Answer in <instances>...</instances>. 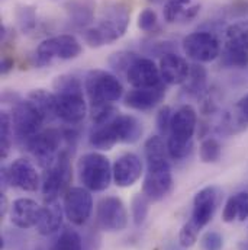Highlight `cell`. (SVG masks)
<instances>
[{"label":"cell","mask_w":248,"mask_h":250,"mask_svg":"<svg viewBox=\"0 0 248 250\" xmlns=\"http://www.w3.org/2000/svg\"><path fill=\"white\" fill-rule=\"evenodd\" d=\"M83 53V47L74 35L62 34L44 40L34 53V64L45 67L54 60H74Z\"/></svg>","instance_id":"8"},{"label":"cell","mask_w":248,"mask_h":250,"mask_svg":"<svg viewBox=\"0 0 248 250\" xmlns=\"http://www.w3.org/2000/svg\"><path fill=\"white\" fill-rule=\"evenodd\" d=\"M150 202L151 201L144 193H138L132 199V218L135 226H141L145 221L150 209Z\"/></svg>","instance_id":"32"},{"label":"cell","mask_w":248,"mask_h":250,"mask_svg":"<svg viewBox=\"0 0 248 250\" xmlns=\"http://www.w3.org/2000/svg\"><path fill=\"white\" fill-rule=\"evenodd\" d=\"M234 114L237 115V118L241 121V124L244 126L248 125V93L246 96H243L237 105H235V109H234Z\"/></svg>","instance_id":"38"},{"label":"cell","mask_w":248,"mask_h":250,"mask_svg":"<svg viewBox=\"0 0 248 250\" xmlns=\"http://www.w3.org/2000/svg\"><path fill=\"white\" fill-rule=\"evenodd\" d=\"M221 190L216 187H206L200 189L193 199V208L189 224L197 233L212 220L219 202H221Z\"/></svg>","instance_id":"14"},{"label":"cell","mask_w":248,"mask_h":250,"mask_svg":"<svg viewBox=\"0 0 248 250\" xmlns=\"http://www.w3.org/2000/svg\"><path fill=\"white\" fill-rule=\"evenodd\" d=\"M114 182L119 188L132 187L142 175V162L134 153L119 156L114 165Z\"/></svg>","instance_id":"20"},{"label":"cell","mask_w":248,"mask_h":250,"mask_svg":"<svg viewBox=\"0 0 248 250\" xmlns=\"http://www.w3.org/2000/svg\"><path fill=\"white\" fill-rule=\"evenodd\" d=\"M77 169L83 187L89 190L102 192L109 188L111 181L114 179L111 162L102 153H87L81 156Z\"/></svg>","instance_id":"9"},{"label":"cell","mask_w":248,"mask_h":250,"mask_svg":"<svg viewBox=\"0 0 248 250\" xmlns=\"http://www.w3.org/2000/svg\"><path fill=\"white\" fill-rule=\"evenodd\" d=\"M28 99L34 104V106L39 111L45 123L54 121L57 117L56 106V95L45 89H35L28 95Z\"/></svg>","instance_id":"25"},{"label":"cell","mask_w":248,"mask_h":250,"mask_svg":"<svg viewBox=\"0 0 248 250\" xmlns=\"http://www.w3.org/2000/svg\"><path fill=\"white\" fill-rule=\"evenodd\" d=\"M57 117L68 125L80 124L87 114L83 84L73 74H61L54 80Z\"/></svg>","instance_id":"4"},{"label":"cell","mask_w":248,"mask_h":250,"mask_svg":"<svg viewBox=\"0 0 248 250\" xmlns=\"http://www.w3.org/2000/svg\"><path fill=\"white\" fill-rule=\"evenodd\" d=\"M97 224L105 231H122L128 226V212L118 196H105L97 204Z\"/></svg>","instance_id":"16"},{"label":"cell","mask_w":248,"mask_h":250,"mask_svg":"<svg viewBox=\"0 0 248 250\" xmlns=\"http://www.w3.org/2000/svg\"><path fill=\"white\" fill-rule=\"evenodd\" d=\"M13 123H12V114L1 111L0 114V151H1V159H6L10 146H12V138H13Z\"/></svg>","instance_id":"27"},{"label":"cell","mask_w":248,"mask_h":250,"mask_svg":"<svg viewBox=\"0 0 248 250\" xmlns=\"http://www.w3.org/2000/svg\"><path fill=\"white\" fill-rule=\"evenodd\" d=\"M138 28L144 32H154L158 28V18L155 10L153 9H144L138 15Z\"/></svg>","instance_id":"34"},{"label":"cell","mask_w":248,"mask_h":250,"mask_svg":"<svg viewBox=\"0 0 248 250\" xmlns=\"http://www.w3.org/2000/svg\"><path fill=\"white\" fill-rule=\"evenodd\" d=\"M16 23L23 34H29L37 26V10L32 6H20L16 10Z\"/></svg>","instance_id":"29"},{"label":"cell","mask_w":248,"mask_h":250,"mask_svg":"<svg viewBox=\"0 0 248 250\" xmlns=\"http://www.w3.org/2000/svg\"><path fill=\"white\" fill-rule=\"evenodd\" d=\"M196 126L197 114L193 106L183 105L173 112L167 138V151L173 160H182L191 153Z\"/></svg>","instance_id":"5"},{"label":"cell","mask_w":248,"mask_h":250,"mask_svg":"<svg viewBox=\"0 0 248 250\" xmlns=\"http://www.w3.org/2000/svg\"><path fill=\"white\" fill-rule=\"evenodd\" d=\"M7 179L9 185L26 192H35L39 187V176L32 165L31 160L28 159H16L7 169Z\"/></svg>","instance_id":"18"},{"label":"cell","mask_w":248,"mask_h":250,"mask_svg":"<svg viewBox=\"0 0 248 250\" xmlns=\"http://www.w3.org/2000/svg\"><path fill=\"white\" fill-rule=\"evenodd\" d=\"M84 90L92 108L114 105L124 95L121 80L106 70H90L84 79Z\"/></svg>","instance_id":"6"},{"label":"cell","mask_w":248,"mask_h":250,"mask_svg":"<svg viewBox=\"0 0 248 250\" xmlns=\"http://www.w3.org/2000/svg\"><path fill=\"white\" fill-rule=\"evenodd\" d=\"M7 208H9V207H7V198H6L4 193H1V198H0V214H1V217L6 215Z\"/></svg>","instance_id":"41"},{"label":"cell","mask_w":248,"mask_h":250,"mask_svg":"<svg viewBox=\"0 0 248 250\" xmlns=\"http://www.w3.org/2000/svg\"><path fill=\"white\" fill-rule=\"evenodd\" d=\"M183 51L196 62H209L221 56V42L210 31L191 32L183 38Z\"/></svg>","instance_id":"12"},{"label":"cell","mask_w":248,"mask_h":250,"mask_svg":"<svg viewBox=\"0 0 248 250\" xmlns=\"http://www.w3.org/2000/svg\"><path fill=\"white\" fill-rule=\"evenodd\" d=\"M62 217H64V208L60 204H57V202L47 204V207L42 208V215L37 226L38 233L42 236L54 234L61 227Z\"/></svg>","instance_id":"23"},{"label":"cell","mask_w":248,"mask_h":250,"mask_svg":"<svg viewBox=\"0 0 248 250\" xmlns=\"http://www.w3.org/2000/svg\"><path fill=\"white\" fill-rule=\"evenodd\" d=\"M95 6L90 0H74L67 4V13L70 22L76 28L87 29L95 18Z\"/></svg>","instance_id":"24"},{"label":"cell","mask_w":248,"mask_h":250,"mask_svg":"<svg viewBox=\"0 0 248 250\" xmlns=\"http://www.w3.org/2000/svg\"><path fill=\"white\" fill-rule=\"evenodd\" d=\"M64 140H65L64 131L51 128L47 131H41L32 138H29L26 141V147L34 156V159L37 160V163L41 167L47 169L54 163V160L64 150L61 148Z\"/></svg>","instance_id":"11"},{"label":"cell","mask_w":248,"mask_h":250,"mask_svg":"<svg viewBox=\"0 0 248 250\" xmlns=\"http://www.w3.org/2000/svg\"><path fill=\"white\" fill-rule=\"evenodd\" d=\"M166 96V86L164 82L154 87L147 89H135L129 90L125 95V105L135 111H150L157 106Z\"/></svg>","instance_id":"22"},{"label":"cell","mask_w":248,"mask_h":250,"mask_svg":"<svg viewBox=\"0 0 248 250\" xmlns=\"http://www.w3.org/2000/svg\"><path fill=\"white\" fill-rule=\"evenodd\" d=\"M142 124L134 115L119 114L112 121L102 125H93L89 143L97 150H112L116 144H134L142 137Z\"/></svg>","instance_id":"3"},{"label":"cell","mask_w":248,"mask_h":250,"mask_svg":"<svg viewBox=\"0 0 248 250\" xmlns=\"http://www.w3.org/2000/svg\"><path fill=\"white\" fill-rule=\"evenodd\" d=\"M190 6H191V0H169V1H166L164 10H163L166 22H169V23L179 22Z\"/></svg>","instance_id":"30"},{"label":"cell","mask_w":248,"mask_h":250,"mask_svg":"<svg viewBox=\"0 0 248 250\" xmlns=\"http://www.w3.org/2000/svg\"><path fill=\"white\" fill-rule=\"evenodd\" d=\"M173 112L170 106H163L158 114H157V128L160 135H169L170 131V124H172Z\"/></svg>","instance_id":"35"},{"label":"cell","mask_w":248,"mask_h":250,"mask_svg":"<svg viewBox=\"0 0 248 250\" xmlns=\"http://www.w3.org/2000/svg\"><path fill=\"white\" fill-rule=\"evenodd\" d=\"M64 214L74 226H84L93 211V199L87 188L74 187L65 190Z\"/></svg>","instance_id":"15"},{"label":"cell","mask_w":248,"mask_h":250,"mask_svg":"<svg viewBox=\"0 0 248 250\" xmlns=\"http://www.w3.org/2000/svg\"><path fill=\"white\" fill-rule=\"evenodd\" d=\"M51 250H83L81 236L73 229H64L53 243Z\"/></svg>","instance_id":"28"},{"label":"cell","mask_w":248,"mask_h":250,"mask_svg":"<svg viewBox=\"0 0 248 250\" xmlns=\"http://www.w3.org/2000/svg\"><path fill=\"white\" fill-rule=\"evenodd\" d=\"M221 64L228 68H246L248 65V21H237L227 26Z\"/></svg>","instance_id":"7"},{"label":"cell","mask_w":248,"mask_h":250,"mask_svg":"<svg viewBox=\"0 0 248 250\" xmlns=\"http://www.w3.org/2000/svg\"><path fill=\"white\" fill-rule=\"evenodd\" d=\"M224 246V239L216 231H208L202 239L203 250H221Z\"/></svg>","instance_id":"37"},{"label":"cell","mask_w":248,"mask_h":250,"mask_svg":"<svg viewBox=\"0 0 248 250\" xmlns=\"http://www.w3.org/2000/svg\"><path fill=\"white\" fill-rule=\"evenodd\" d=\"M234 196L235 205H237V214L240 221H246L248 218V188L237 192Z\"/></svg>","instance_id":"36"},{"label":"cell","mask_w":248,"mask_h":250,"mask_svg":"<svg viewBox=\"0 0 248 250\" xmlns=\"http://www.w3.org/2000/svg\"><path fill=\"white\" fill-rule=\"evenodd\" d=\"M129 21L131 10L125 3H111L102 10L97 23L83 31V38L93 48L109 45L124 37Z\"/></svg>","instance_id":"2"},{"label":"cell","mask_w":248,"mask_h":250,"mask_svg":"<svg viewBox=\"0 0 248 250\" xmlns=\"http://www.w3.org/2000/svg\"><path fill=\"white\" fill-rule=\"evenodd\" d=\"M206 83H208V73L203 65L199 62L190 65V73L187 80L183 83V87L189 95L199 96L206 90Z\"/></svg>","instance_id":"26"},{"label":"cell","mask_w":248,"mask_h":250,"mask_svg":"<svg viewBox=\"0 0 248 250\" xmlns=\"http://www.w3.org/2000/svg\"><path fill=\"white\" fill-rule=\"evenodd\" d=\"M150 3H154V4H158V3H166V1H169V0H148Z\"/></svg>","instance_id":"43"},{"label":"cell","mask_w":248,"mask_h":250,"mask_svg":"<svg viewBox=\"0 0 248 250\" xmlns=\"http://www.w3.org/2000/svg\"><path fill=\"white\" fill-rule=\"evenodd\" d=\"M136 59H138V56L132 51H119L109 57V65L116 71H125V74H126L128 68Z\"/></svg>","instance_id":"33"},{"label":"cell","mask_w":248,"mask_h":250,"mask_svg":"<svg viewBox=\"0 0 248 250\" xmlns=\"http://www.w3.org/2000/svg\"><path fill=\"white\" fill-rule=\"evenodd\" d=\"M222 220L225 223H232L234 220H238V214H237V205L234 201V196H231L225 207H224V212H222Z\"/></svg>","instance_id":"39"},{"label":"cell","mask_w":248,"mask_h":250,"mask_svg":"<svg viewBox=\"0 0 248 250\" xmlns=\"http://www.w3.org/2000/svg\"><path fill=\"white\" fill-rule=\"evenodd\" d=\"M128 83L135 89L154 87L163 83L160 67L147 57H138L126 71Z\"/></svg>","instance_id":"17"},{"label":"cell","mask_w":248,"mask_h":250,"mask_svg":"<svg viewBox=\"0 0 248 250\" xmlns=\"http://www.w3.org/2000/svg\"><path fill=\"white\" fill-rule=\"evenodd\" d=\"M147 159V173L142 185V193L150 201H160L169 195L173 188L172 167L167 159V144L161 135H153L144 146Z\"/></svg>","instance_id":"1"},{"label":"cell","mask_w":248,"mask_h":250,"mask_svg":"<svg viewBox=\"0 0 248 250\" xmlns=\"http://www.w3.org/2000/svg\"><path fill=\"white\" fill-rule=\"evenodd\" d=\"M71 178L73 173H71L70 154L67 150H62L58 157L54 160V163L45 169L42 176V195L45 204L56 202L58 195L68 188Z\"/></svg>","instance_id":"10"},{"label":"cell","mask_w":248,"mask_h":250,"mask_svg":"<svg viewBox=\"0 0 248 250\" xmlns=\"http://www.w3.org/2000/svg\"><path fill=\"white\" fill-rule=\"evenodd\" d=\"M12 123L13 132L20 140H29L38 132L44 125V118L39 111L34 106V104L28 101H19L15 104L12 111Z\"/></svg>","instance_id":"13"},{"label":"cell","mask_w":248,"mask_h":250,"mask_svg":"<svg viewBox=\"0 0 248 250\" xmlns=\"http://www.w3.org/2000/svg\"><path fill=\"white\" fill-rule=\"evenodd\" d=\"M13 65L15 62L10 57H3L1 59V64H0V70H1V74H7L10 70H13Z\"/></svg>","instance_id":"40"},{"label":"cell","mask_w":248,"mask_h":250,"mask_svg":"<svg viewBox=\"0 0 248 250\" xmlns=\"http://www.w3.org/2000/svg\"><path fill=\"white\" fill-rule=\"evenodd\" d=\"M238 250H248V237L246 239V240L240 242V245H238Z\"/></svg>","instance_id":"42"},{"label":"cell","mask_w":248,"mask_h":250,"mask_svg":"<svg viewBox=\"0 0 248 250\" xmlns=\"http://www.w3.org/2000/svg\"><path fill=\"white\" fill-rule=\"evenodd\" d=\"M222 147L216 138H206L202 141L199 148V156L203 163H216L221 159Z\"/></svg>","instance_id":"31"},{"label":"cell","mask_w":248,"mask_h":250,"mask_svg":"<svg viewBox=\"0 0 248 250\" xmlns=\"http://www.w3.org/2000/svg\"><path fill=\"white\" fill-rule=\"evenodd\" d=\"M42 208L44 207L34 199L18 198L10 205V221L15 227L22 230L37 227L42 215Z\"/></svg>","instance_id":"19"},{"label":"cell","mask_w":248,"mask_h":250,"mask_svg":"<svg viewBox=\"0 0 248 250\" xmlns=\"http://www.w3.org/2000/svg\"><path fill=\"white\" fill-rule=\"evenodd\" d=\"M158 67L161 80L166 84H183L190 73V64L176 53H164Z\"/></svg>","instance_id":"21"}]
</instances>
